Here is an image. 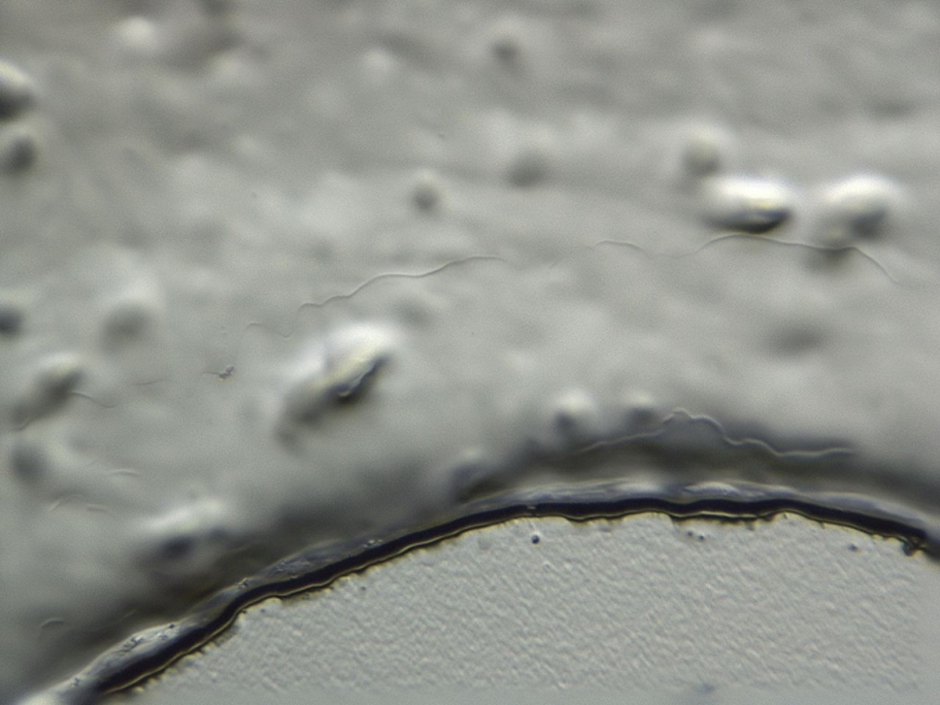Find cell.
<instances>
[{
    "instance_id": "obj_2",
    "label": "cell",
    "mask_w": 940,
    "mask_h": 705,
    "mask_svg": "<svg viewBox=\"0 0 940 705\" xmlns=\"http://www.w3.org/2000/svg\"><path fill=\"white\" fill-rule=\"evenodd\" d=\"M886 231V214L875 210L855 215L847 223L851 238L859 241H877Z\"/></svg>"
},
{
    "instance_id": "obj_1",
    "label": "cell",
    "mask_w": 940,
    "mask_h": 705,
    "mask_svg": "<svg viewBox=\"0 0 940 705\" xmlns=\"http://www.w3.org/2000/svg\"><path fill=\"white\" fill-rule=\"evenodd\" d=\"M80 377L75 373L49 376L29 390L12 412L16 429L41 423L63 409L75 396Z\"/></svg>"
},
{
    "instance_id": "obj_3",
    "label": "cell",
    "mask_w": 940,
    "mask_h": 705,
    "mask_svg": "<svg viewBox=\"0 0 940 705\" xmlns=\"http://www.w3.org/2000/svg\"><path fill=\"white\" fill-rule=\"evenodd\" d=\"M13 472L23 482L32 483L42 477L43 466L37 455L22 450L16 453L13 461Z\"/></svg>"
}]
</instances>
